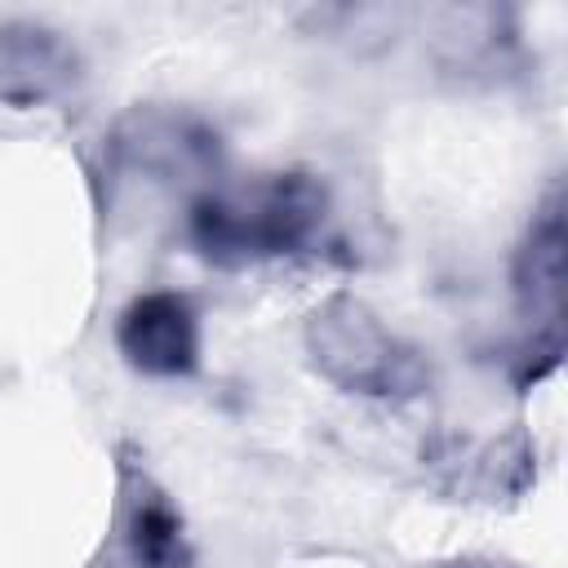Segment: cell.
I'll use <instances>...</instances> for the list:
<instances>
[{"label":"cell","instance_id":"6da1fadb","mask_svg":"<svg viewBox=\"0 0 568 568\" xmlns=\"http://www.w3.org/2000/svg\"><path fill=\"white\" fill-rule=\"evenodd\" d=\"M328 222V191L315 173L288 169L244 186L200 191L186 209V240L213 266H248L302 253Z\"/></svg>","mask_w":568,"mask_h":568},{"label":"cell","instance_id":"7a4b0ae2","mask_svg":"<svg viewBox=\"0 0 568 568\" xmlns=\"http://www.w3.org/2000/svg\"><path fill=\"white\" fill-rule=\"evenodd\" d=\"M306 351L320 377L337 390L368 395V399H413L430 386V364L417 346L395 337L386 320L351 297L333 293L306 320Z\"/></svg>","mask_w":568,"mask_h":568},{"label":"cell","instance_id":"277c9868","mask_svg":"<svg viewBox=\"0 0 568 568\" xmlns=\"http://www.w3.org/2000/svg\"><path fill=\"white\" fill-rule=\"evenodd\" d=\"M115 568H191V546L178 506L151 479L129 448L115 462V519H111Z\"/></svg>","mask_w":568,"mask_h":568},{"label":"cell","instance_id":"ba28073f","mask_svg":"<svg viewBox=\"0 0 568 568\" xmlns=\"http://www.w3.org/2000/svg\"><path fill=\"white\" fill-rule=\"evenodd\" d=\"M439 466H453L457 479L453 488L462 493H479V497H497V493H519L532 479V462L537 453L528 448L524 435H506V439H488L479 448H453L435 457Z\"/></svg>","mask_w":568,"mask_h":568},{"label":"cell","instance_id":"52a82bcc","mask_svg":"<svg viewBox=\"0 0 568 568\" xmlns=\"http://www.w3.org/2000/svg\"><path fill=\"white\" fill-rule=\"evenodd\" d=\"M515 293L524 315L537 328H559L564 311V195L550 191L532 213V226L515 257Z\"/></svg>","mask_w":568,"mask_h":568},{"label":"cell","instance_id":"9c48e42d","mask_svg":"<svg viewBox=\"0 0 568 568\" xmlns=\"http://www.w3.org/2000/svg\"><path fill=\"white\" fill-rule=\"evenodd\" d=\"M435 568H510V564H493V559H453V564H435Z\"/></svg>","mask_w":568,"mask_h":568},{"label":"cell","instance_id":"8992f818","mask_svg":"<svg viewBox=\"0 0 568 568\" xmlns=\"http://www.w3.org/2000/svg\"><path fill=\"white\" fill-rule=\"evenodd\" d=\"M80 80V53L75 44L31 18H9L0 22V102L31 111L67 98Z\"/></svg>","mask_w":568,"mask_h":568},{"label":"cell","instance_id":"5b68a950","mask_svg":"<svg viewBox=\"0 0 568 568\" xmlns=\"http://www.w3.org/2000/svg\"><path fill=\"white\" fill-rule=\"evenodd\" d=\"M115 346L146 377H182L200 364V315L186 293L151 288L120 311Z\"/></svg>","mask_w":568,"mask_h":568},{"label":"cell","instance_id":"3957f363","mask_svg":"<svg viewBox=\"0 0 568 568\" xmlns=\"http://www.w3.org/2000/svg\"><path fill=\"white\" fill-rule=\"evenodd\" d=\"M106 155L124 173H142L155 182H191L209 178L222 164L217 129L182 106H133L106 138Z\"/></svg>","mask_w":568,"mask_h":568}]
</instances>
